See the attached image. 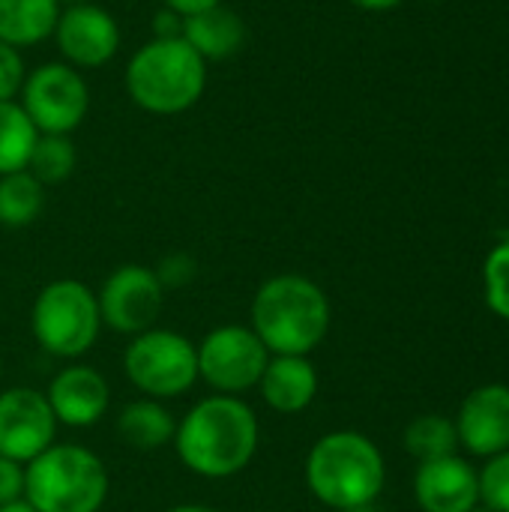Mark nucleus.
<instances>
[{
	"label": "nucleus",
	"mask_w": 509,
	"mask_h": 512,
	"mask_svg": "<svg viewBox=\"0 0 509 512\" xmlns=\"http://www.w3.org/2000/svg\"><path fill=\"white\" fill-rule=\"evenodd\" d=\"M261 426L240 396H207L177 423L174 450L186 471L204 480H228L246 471L258 453Z\"/></svg>",
	"instance_id": "nucleus-1"
},
{
	"label": "nucleus",
	"mask_w": 509,
	"mask_h": 512,
	"mask_svg": "<svg viewBox=\"0 0 509 512\" xmlns=\"http://www.w3.org/2000/svg\"><path fill=\"white\" fill-rule=\"evenodd\" d=\"M330 300L303 273H279L252 297V330L270 354L309 357L330 333Z\"/></svg>",
	"instance_id": "nucleus-2"
},
{
	"label": "nucleus",
	"mask_w": 509,
	"mask_h": 512,
	"mask_svg": "<svg viewBox=\"0 0 509 512\" xmlns=\"http://www.w3.org/2000/svg\"><path fill=\"white\" fill-rule=\"evenodd\" d=\"M303 477L309 492L330 510L348 512L369 507L381 498L387 465L378 444L351 429L327 432L306 456Z\"/></svg>",
	"instance_id": "nucleus-3"
},
{
	"label": "nucleus",
	"mask_w": 509,
	"mask_h": 512,
	"mask_svg": "<svg viewBox=\"0 0 509 512\" xmlns=\"http://www.w3.org/2000/svg\"><path fill=\"white\" fill-rule=\"evenodd\" d=\"M207 87V60L183 36H153L126 66L132 102L150 114H180Z\"/></svg>",
	"instance_id": "nucleus-4"
},
{
	"label": "nucleus",
	"mask_w": 509,
	"mask_h": 512,
	"mask_svg": "<svg viewBox=\"0 0 509 512\" xmlns=\"http://www.w3.org/2000/svg\"><path fill=\"white\" fill-rule=\"evenodd\" d=\"M108 489L105 462L81 444H51L24 465V501L36 512H99Z\"/></svg>",
	"instance_id": "nucleus-5"
},
{
	"label": "nucleus",
	"mask_w": 509,
	"mask_h": 512,
	"mask_svg": "<svg viewBox=\"0 0 509 512\" xmlns=\"http://www.w3.org/2000/svg\"><path fill=\"white\" fill-rule=\"evenodd\" d=\"M30 327L33 339L45 354L60 360H78L99 339V300L78 279H54L36 294L30 309Z\"/></svg>",
	"instance_id": "nucleus-6"
},
{
	"label": "nucleus",
	"mask_w": 509,
	"mask_h": 512,
	"mask_svg": "<svg viewBox=\"0 0 509 512\" xmlns=\"http://www.w3.org/2000/svg\"><path fill=\"white\" fill-rule=\"evenodd\" d=\"M123 372L147 399H180L198 381V351L183 333L150 327L126 345Z\"/></svg>",
	"instance_id": "nucleus-7"
},
{
	"label": "nucleus",
	"mask_w": 509,
	"mask_h": 512,
	"mask_svg": "<svg viewBox=\"0 0 509 512\" xmlns=\"http://www.w3.org/2000/svg\"><path fill=\"white\" fill-rule=\"evenodd\" d=\"M198 378L222 396H240L258 387L270 351L255 336L252 327L243 324H222L210 330L198 345Z\"/></svg>",
	"instance_id": "nucleus-8"
},
{
	"label": "nucleus",
	"mask_w": 509,
	"mask_h": 512,
	"mask_svg": "<svg viewBox=\"0 0 509 512\" xmlns=\"http://www.w3.org/2000/svg\"><path fill=\"white\" fill-rule=\"evenodd\" d=\"M21 108L39 135H69L81 126L90 108V93L81 72L69 63L36 66L21 87Z\"/></svg>",
	"instance_id": "nucleus-9"
},
{
	"label": "nucleus",
	"mask_w": 509,
	"mask_h": 512,
	"mask_svg": "<svg viewBox=\"0 0 509 512\" xmlns=\"http://www.w3.org/2000/svg\"><path fill=\"white\" fill-rule=\"evenodd\" d=\"M96 300L105 327L123 336H138L156 327L165 306V285L156 270L144 264H123L105 279Z\"/></svg>",
	"instance_id": "nucleus-10"
},
{
	"label": "nucleus",
	"mask_w": 509,
	"mask_h": 512,
	"mask_svg": "<svg viewBox=\"0 0 509 512\" xmlns=\"http://www.w3.org/2000/svg\"><path fill=\"white\" fill-rule=\"evenodd\" d=\"M57 420L45 393L33 387H9L0 393V456L33 462L57 438Z\"/></svg>",
	"instance_id": "nucleus-11"
},
{
	"label": "nucleus",
	"mask_w": 509,
	"mask_h": 512,
	"mask_svg": "<svg viewBox=\"0 0 509 512\" xmlns=\"http://www.w3.org/2000/svg\"><path fill=\"white\" fill-rule=\"evenodd\" d=\"M459 450L474 459H492L509 450V384H483L471 390L456 414Z\"/></svg>",
	"instance_id": "nucleus-12"
},
{
	"label": "nucleus",
	"mask_w": 509,
	"mask_h": 512,
	"mask_svg": "<svg viewBox=\"0 0 509 512\" xmlns=\"http://www.w3.org/2000/svg\"><path fill=\"white\" fill-rule=\"evenodd\" d=\"M54 39L69 66L99 69L120 48V27L114 15L96 3L66 6L57 18Z\"/></svg>",
	"instance_id": "nucleus-13"
},
{
	"label": "nucleus",
	"mask_w": 509,
	"mask_h": 512,
	"mask_svg": "<svg viewBox=\"0 0 509 512\" xmlns=\"http://www.w3.org/2000/svg\"><path fill=\"white\" fill-rule=\"evenodd\" d=\"M414 498L423 512H471L480 507L477 468L459 453L420 462L414 474Z\"/></svg>",
	"instance_id": "nucleus-14"
},
{
	"label": "nucleus",
	"mask_w": 509,
	"mask_h": 512,
	"mask_svg": "<svg viewBox=\"0 0 509 512\" xmlns=\"http://www.w3.org/2000/svg\"><path fill=\"white\" fill-rule=\"evenodd\" d=\"M54 420L69 426V429H90L96 426L108 405H111V390L105 375H99L93 366H66L60 369L45 393Z\"/></svg>",
	"instance_id": "nucleus-15"
},
{
	"label": "nucleus",
	"mask_w": 509,
	"mask_h": 512,
	"mask_svg": "<svg viewBox=\"0 0 509 512\" xmlns=\"http://www.w3.org/2000/svg\"><path fill=\"white\" fill-rule=\"evenodd\" d=\"M264 405L276 414H303L318 396V369L309 357L270 354V363L255 387Z\"/></svg>",
	"instance_id": "nucleus-16"
},
{
	"label": "nucleus",
	"mask_w": 509,
	"mask_h": 512,
	"mask_svg": "<svg viewBox=\"0 0 509 512\" xmlns=\"http://www.w3.org/2000/svg\"><path fill=\"white\" fill-rule=\"evenodd\" d=\"M183 39L204 60H225L243 48L246 24L231 6L219 3V6H210L198 15L183 18Z\"/></svg>",
	"instance_id": "nucleus-17"
},
{
	"label": "nucleus",
	"mask_w": 509,
	"mask_h": 512,
	"mask_svg": "<svg viewBox=\"0 0 509 512\" xmlns=\"http://www.w3.org/2000/svg\"><path fill=\"white\" fill-rule=\"evenodd\" d=\"M174 432H177V420L159 399H147V396L135 399L117 417V435L123 438V444L141 453L168 447L174 441Z\"/></svg>",
	"instance_id": "nucleus-18"
},
{
	"label": "nucleus",
	"mask_w": 509,
	"mask_h": 512,
	"mask_svg": "<svg viewBox=\"0 0 509 512\" xmlns=\"http://www.w3.org/2000/svg\"><path fill=\"white\" fill-rule=\"evenodd\" d=\"M57 0H0V42L12 48L39 45L57 27Z\"/></svg>",
	"instance_id": "nucleus-19"
},
{
	"label": "nucleus",
	"mask_w": 509,
	"mask_h": 512,
	"mask_svg": "<svg viewBox=\"0 0 509 512\" xmlns=\"http://www.w3.org/2000/svg\"><path fill=\"white\" fill-rule=\"evenodd\" d=\"M39 129L21 108V102H0V177L24 171L33 153Z\"/></svg>",
	"instance_id": "nucleus-20"
},
{
	"label": "nucleus",
	"mask_w": 509,
	"mask_h": 512,
	"mask_svg": "<svg viewBox=\"0 0 509 512\" xmlns=\"http://www.w3.org/2000/svg\"><path fill=\"white\" fill-rule=\"evenodd\" d=\"M45 207V186L24 168L0 177V225L24 228L39 219Z\"/></svg>",
	"instance_id": "nucleus-21"
},
{
	"label": "nucleus",
	"mask_w": 509,
	"mask_h": 512,
	"mask_svg": "<svg viewBox=\"0 0 509 512\" xmlns=\"http://www.w3.org/2000/svg\"><path fill=\"white\" fill-rule=\"evenodd\" d=\"M405 450L417 462H432L459 453L456 423L444 414H423L414 417L405 429Z\"/></svg>",
	"instance_id": "nucleus-22"
},
{
	"label": "nucleus",
	"mask_w": 509,
	"mask_h": 512,
	"mask_svg": "<svg viewBox=\"0 0 509 512\" xmlns=\"http://www.w3.org/2000/svg\"><path fill=\"white\" fill-rule=\"evenodd\" d=\"M78 162V150L69 135H39L27 162V171L42 183V186H57L63 183Z\"/></svg>",
	"instance_id": "nucleus-23"
},
{
	"label": "nucleus",
	"mask_w": 509,
	"mask_h": 512,
	"mask_svg": "<svg viewBox=\"0 0 509 512\" xmlns=\"http://www.w3.org/2000/svg\"><path fill=\"white\" fill-rule=\"evenodd\" d=\"M483 297L492 315L509 324V237L495 243L483 261Z\"/></svg>",
	"instance_id": "nucleus-24"
},
{
	"label": "nucleus",
	"mask_w": 509,
	"mask_h": 512,
	"mask_svg": "<svg viewBox=\"0 0 509 512\" xmlns=\"http://www.w3.org/2000/svg\"><path fill=\"white\" fill-rule=\"evenodd\" d=\"M477 477H480V507L492 512H509V450L486 459Z\"/></svg>",
	"instance_id": "nucleus-25"
},
{
	"label": "nucleus",
	"mask_w": 509,
	"mask_h": 512,
	"mask_svg": "<svg viewBox=\"0 0 509 512\" xmlns=\"http://www.w3.org/2000/svg\"><path fill=\"white\" fill-rule=\"evenodd\" d=\"M24 78H27V69H24L21 51L0 42V102H12L21 93Z\"/></svg>",
	"instance_id": "nucleus-26"
},
{
	"label": "nucleus",
	"mask_w": 509,
	"mask_h": 512,
	"mask_svg": "<svg viewBox=\"0 0 509 512\" xmlns=\"http://www.w3.org/2000/svg\"><path fill=\"white\" fill-rule=\"evenodd\" d=\"M24 498V465L0 456V507Z\"/></svg>",
	"instance_id": "nucleus-27"
},
{
	"label": "nucleus",
	"mask_w": 509,
	"mask_h": 512,
	"mask_svg": "<svg viewBox=\"0 0 509 512\" xmlns=\"http://www.w3.org/2000/svg\"><path fill=\"white\" fill-rule=\"evenodd\" d=\"M156 276H159V282L165 288H177V285H183V282H189L195 276V264L186 255H174V258H168L162 264V270H156Z\"/></svg>",
	"instance_id": "nucleus-28"
},
{
	"label": "nucleus",
	"mask_w": 509,
	"mask_h": 512,
	"mask_svg": "<svg viewBox=\"0 0 509 512\" xmlns=\"http://www.w3.org/2000/svg\"><path fill=\"white\" fill-rule=\"evenodd\" d=\"M162 3H165V9H171L174 15L189 18V15H198V12H204V9H210V6H219L222 0H162Z\"/></svg>",
	"instance_id": "nucleus-29"
},
{
	"label": "nucleus",
	"mask_w": 509,
	"mask_h": 512,
	"mask_svg": "<svg viewBox=\"0 0 509 512\" xmlns=\"http://www.w3.org/2000/svg\"><path fill=\"white\" fill-rule=\"evenodd\" d=\"M156 36H183V18L171 9H162L156 15Z\"/></svg>",
	"instance_id": "nucleus-30"
},
{
	"label": "nucleus",
	"mask_w": 509,
	"mask_h": 512,
	"mask_svg": "<svg viewBox=\"0 0 509 512\" xmlns=\"http://www.w3.org/2000/svg\"><path fill=\"white\" fill-rule=\"evenodd\" d=\"M351 3L366 9V12H387V9H396L402 0H351Z\"/></svg>",
	"instance_id": "nucleus-31"
},
{
	"label": "nucleus",
	"mask_w": 509,
	"mask_h": 512,
	"mask_svg": "<svg viewBox=\"0 0 509 512\" xmlns=\"http://www.w3.org/2000/svg\"><path fill=\"white\" fill-rule=\"evenodd\" d=\"M165 512H219L216 507H204V504H180V507H171Z\"/></svg>",
	"instance_id": "nucleus-32"
},
{
	"label": "nucleus",
	"mask_w": 509,
	"mask_h": 512,
	"mask_svg": "<svg viewBox=\"0 0 509 512\" xmlns=\"http://www.w3.org/2000/svg\"><path fill=\"white\" fill-rule=\"evenodd\" d=\"M0 512H36L24 498L21 501H15V504H6V507H0Z\"/></svg>",
	"instance_id": "nucleus-33"
},
{
	"label": "nucleus",
	"mask_w": 509,
	"mask_h": 512,
	"mask_svg": "<svg viewBox=\"0 0 509 512\" xmlns=\"http://www.w3.org/2000/svg\"><path fill=\"white\" fill-rule=\"evenodd\" d=\"M60 6H81V3H93V0H57Z\"/></svg>",
	"instance_id": "nucleus-34"
},
{
	"label": "nucleus",
	"mask_w": 509,
	"mask_h": 512,
	"mask_svg": "<svg viewBox=\"0 0 509 512\" xmlns=\"http://www.w3.org/2000/svg\"><path fill=\"white\" fill-rule=\"evenodd\" d=\"M372 507H375V504H369V507H357V510H348V512H375Z\"/></svg>",
	"instance_id": "nucleus-35"
},
{
	"label": "nucleus",
	"mask_w": 509,
	"mask_h": 512,
	"mask_svg": "<svg viewBox=\"0 0 509 512\" xmlns=\"http://www.w3.org/2000/svg\"><path fill=\"white\" fill-rule=\"evenodd\" d=\"M471 512H492V510H486V507H474Z\"/></svg>",
	"instance_id": "nucleus-36"
},
{
	"label": "nucleus",
	"mask_w": 509,
	"mask_h": 512,
	"mask_svg": "<svg viewBox=\"0 0 509 512\" xmlns=\"http://www.w3.org/2000/svg\"><path fill=\"white\" fill-rule=\"evenodd\" d=\"M429 3H441V0H429Z\"/></svg>",
	"instance_id": "nucleus-37"
}]
</instances>
